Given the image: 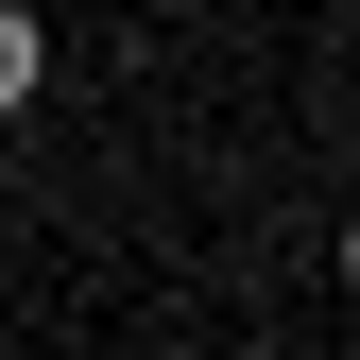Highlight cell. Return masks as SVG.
<instances>
[{"mask_svg": "<svg viewBox=\"0 0 360 360\" xmlns=\"http://www.w3.org/2000/svg\"><path fill=\"white\" fill-rule=\"evenodd\" d=\"M34 86H52V18H34V0H0V120H18Z\"/></svg>", "mask_w": 360, "mask_h": 360, "instance_id": "1", "label": "cell"}]
</instances>
